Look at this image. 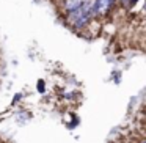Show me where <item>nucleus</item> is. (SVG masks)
<instances>
[{
	"label": "nucleus",
	"mask_w": 146,
	"mask_h": 143,
	"mask_svg": "<svg viewBox=\"0 0 146 143\" xmlns=\"http://www.w3.org/2000/svg\"><path fill=\"white\" fill-rule=\"evenodd\" d=\"M115 2H116V0H96V14H98V16H105V14H108V11L111 10Z\"/></svg>",
	"instance_id": "obj_1"
},
{
	"label": "nucleus",
	"mask_w": 146,
	"mask_h": 143,
	"mask_svg": "<svg viewBox=\"0 0 146 143\" xmlns=\"http://www.w3.org/2000/svg\"><path fill=\"white\" fill-rule=\"evenodd\" d=\"M86 0H63V5H61V8H63L64 14L71 13V11L77 10V8H80L83 3H85Z\"/></svg>",
	"instance_id": "obj_2"
},
{
	"label": "nucleus",
	"mask_w": 146,
	"mask_h": 143,
	"mask_svg": "<svg viewBox=\"0 0 146 143\" xmlns=\"http://www.w3.org/2000/svg\"><path fill=\"white\" fill-rule=\"evenodd\" d=\"M143 11L146 13V2H145V7H143Z\"/></svg>",
	"instance_id": "obj_3"
},
{
	"label": "nucleus",
	"mask_w": 146,
	"mask_h": 143,
	"mask_svg": "<svg viewBox=\"0 0 146 143\" xmlns=\"http://www.w3.org/2000/svg\"><path fill=\"white\" fill-rule=\"evenodd\" d=\"M141 143H146V140H143V142H141Z\"/></svg>",
	"instance_id": "obj_4"
}]
</instances>
